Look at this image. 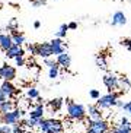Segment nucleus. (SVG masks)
<instances>
[{
	"instance_id": "1",
	"label": "nucleus",
	"mask_w": 131,
	"mask_h": 133,
	"mask_svg": "<svg viewBox=\"0 0 131 133\" xmlns=\"http://www.w3.org/2000/svg\"><path fill=\"white\" fill-rule=\"evenodd\" d=\"M38 129L42 133H63L64 124L57 118H39L38 120Z\"/></svg>"
},
{
	"instance_id": "2",
	"label": "nucleus",
	"mask_w": 131,
	"mask_h": 133,
	"mask_svg": "<svg viewBox=\"0 0 131 133\" xmlns=\"http://www.w3.org/2000/svg\"><path fill=\"white\" fill-rule=\"evenodd\" d=\"M67 116L73 120H83L86 117V108L82 104H77V102H71L69 101V105H67Z\"/></svg>"
},
{
	"instance_id": "3",
	"label": "nucleus",
	"mask_w": 131,
	"mask_h": 133,
	"mask_svg": "<svg viewBox=\"0 0 131 133\" xmlns=\"http://www.w3.org/2000/svg\"><path fill=\"white\" fill-rule=\"evenodd\" d=\"M23 114H25V113H23L22 110L13 108L12 111H9V113L2 114L0 120H2V123H3V124H10V126H13V124H18V123L22 120Z\"/></svg>"
},
{
	"instance_id": "4",
	"label": "nucleus",
	"mask_w": 131,
	"mask_h": 133,
	"mask_svg": "<svg viewBox=\"0 0 131 133\" xmlns=\"http://www.w3.org/2000/svg\"><path fill=\"white\" fill-rule=\"evenodd\" d=\"M118 97H120V94H115V92H109V94H106V95H102V97L98 98L96 105L99 107L100 110L102 108H112V107L117 105Z\"/></svg>"
},
{
	"instance_id": "5",
	"label": "nucleus",
	"mask_w": 131,
	"mask_h": 133,
	"mask_svg": "<svg viewBox=\"0 0 131 133\" xmlns=\"http://www.w3.org/2000/svg\"><path fill=\"white\" fill-rule=\"evenodd\" d=\"M108 130H109L108 121L100 118V120H89L86 133H108Z\"/></svg>"
},
{
	"instance_id": "6",
	"label": "nucleus",
	"mask_w": 131,
	"mask_h": 133,
	"mask_svg": "<svg viewBox=\"0 0 131 133\" xmlns=\"http://www.w3.org/2000/svg\"><path fill=\"white\" fill-rule=\"evenodd\" d=\"M104 85L106 86V89L109 92H114L115 89L120 88V78H117V75L108 73L104 76Z\"/></svg>"
},
{
	"instance_id": "7",
	"label": "nucleus",
	"mask_w": 131,
	"mask_h": 133,
	"mask_svg": "<svg viewBox=\"0 0 131 133\" xmlns=\"http://www.w3.org/2000/svg\"><path fill=\"white\" fill-rule=\"evenodd\" d=\"M16 78V69L8 63H4L3 66L0 67V79L3 81H13Z\"/></svg>"
},
{
	"instance_id": "8",
	"label": "nucleus",
	"mask_w": 131,
	"mask_h": 133,
	"mask_svg": "<svg viewBox=\"0 0 131 133\" xmlns=\"http://www.w3.org/2000/svg\"><path fill=\"white\" fill-rule=\"evenodd\" d=\"M0 89H2V92H3V95L6 98H13L19 92L16 89V86L12 83V81H3V83L0 85Z\"/></svg>"
},
{
	"instance_id": "9",
	"label": "nucleus",
	"mask_w": 131,
	"mask_h": 133,
	"mask_svg": "<svg viewBox=\"0 0 131 133\" xmlns=\"http://www.w3.org/2000/svg\"><path fill=\"white\" fill-rule=\"evenodd\" d=\"M112 133H131V123L128 121L127 117H122L114 127Z\"/></svg>"
},
{
	"instance_id": "10",
	"label": "nucleus",
	"mask_w": 131,
	"mask_h": 133,
	"mask_svg": "<svg viewBox=\"0 0 131 133\" xmlns=\"http://www.w3.org/2000/svg\"><path fill=\"white\" fill-rule=\"evenodd\" d=\"M37 56L47 59V57H51L53 56V50H51L50 43H39L37 45Z\"/></svg>"
},
{
	"instance_id": "11",
	"label": "nucleus",
	"mask_w": 131,
	"mask_h": 133,
	"mask_svg": "<svg viewBox=\"0 0 131 133\" xmlns=\"http://www.w3.org/2000/svg\"><path fill=\"white\" fill-rule=\"evenodd\" d=\"M50 45H51V50H53V56H58L61 54L63 51H66V47H64V43H63L61 38H54L50 41Z\"/></svg>"
},
{
	"instance_id": "12",
	"label": "nucleus",
	"mask_w": 131,
	"mask_h": 133,
	"mask_svg": "<svg viewBox=\"0 0 131 133\" xmlns=\"http://www.w3.org/2000/svg\"><path fill=\"white\" fill-rule=\"evenodd\" d=\"M4 53H6V56H8L9 59H15V57H18V56L25 54L23 48L20 47V45H18V44H12V47H9Z\"/></svg>"
},
{
	"instance_id": "13",
	"label": "nucleus",
	"mask_w": 131,
	"mask_h": 133,
	"mask_svg": "<svg viewBox=\"0 0 131 133\" xmlns=\"http://www.w3.org/2000/svg\"><path fill=\"white\" fill-rule=\"evenodd\" d=\"M57 63L60 67H64V69H69L70 64H71V57L67 51H63L61 54L57 56Z\"/></svg>"
},
{
	"instance_id": "14",
	"label": "nucleus",
	"mask_w": 131,
	"mask_h": 133,
	"mask_svg": "<svg viewBox=\"0 0 131 133\" xmlns=\"http://www.w3.org/2000/svg\"><path fill=\"white\" fill-rule=\"evenodd\" d=\"M127 24V18L122 12H115L112 15V19H111V25L112 26H117V25H125Z\"/></svg>"
},
{
	"instance_id": "15",
	"label": "nucleus",
	"mask_w": 131,
	"mask_h": 133,
	"mask_svg": "<svg viewBox=\"0 0 131 133\" xmlns=\"http://www.w3.org/2000/svg\"><path fill=\"white\" fill-rule=\"evenodd\" d=\"M88 114H89V120H100L102 118V111L98 105H89Z\"/></svg>"
},
{
	"instance_id": "16",
	"label": "nucleus",
	"mask_w": 131,
	"mask_h": 133,
	"mask_svg": "<svg viewBox=\"0 0 131 133\" xmlns=\"http://www.w3.org/2000/svg\"><path fill=\"white\" fill-rule=\"evenodd\" d=\"M13 44V39H12V35L9 34H0V48L3 51H6L9 47H12Z\"/></svg>"
},
{
	"instance_id": "17",
	"label": "nucleus",
	"mask_w": 131,
	"mask_h": 133,
	"mask_svg": "<svg viewBox=\"0 0 131 133\" xmlns=\"http://www.w3.org/2000/svg\"><path fill=\"white\" fill-rule=\"evenodd\" d=\"M29 117L35 118V120L42 118L44 117V105H42V104H37V105L34 107V110L29 113Z\"/></svg>"
},
{
	"instance_id": "18",
	"label": "nucleus",
	"mask_w": 131,
	"mask_h": 133,
	"mask_svg": "<svg viewBox=\"0 0 131 133\" xmlns=\"http://www.w3.org/2000/svg\"><path fill=\"white\" fill-rule=\"evenodd\" d=\"M13 110V101H10V98H6L2 104H0V114L9 113Z\"/></svg>"
},
{
	"instance_id": "19",
	"label": "nucleus",
	"mask_w": 131,
	"mask_h": 133,
	"mask_svg": "<svg viewBox=\"0 0 131 133\" xmlns=\"http://www.w3.org/2000/svg\"><path fill=\"white\" fill-rule=\"evenodd\" d=\"M12 39H13V44H18V45H22L25 43V35L22 32H19L18 29L16 31H12Z\"/></svg>"
},
{
	"instance_id": "20",
	"label": "nucleus",
	"mask_w": 131,
	"mask_h": 133,
	"mask_svg": "<svg viewBox=\"0 0 131 133\" xmlns=\"http://www.w3.org/2000/svg\"><path fill=\"white\" fill-rule=\"evenodd\" d=\"M48 105H50V108L53 110V111H58V110H61V107H63V99L61 98H54V99H51V101L48 102Z\"/></svg>"
},
{
	"instance_id": "21",
	"label": "nucleus",
	"mask_w": 131,
	"mask_h": 133,
	"mask_svg": "<svg viewBox=\"0 0 131 133\" xmlns=\"http://www.w3.org/2000/svg\"><path fill=\"white\" fill-rule=\"evenodd\" d=\"M19 123L23 126V127H29V129H32V127H35V126L38 124V120H35V118H32V117H28L26 120H20Z\"/></svg>"
},
{
	"instance_id": "22",
	"label": "nucleus",
	"mask_w": 131,
	"mask_h": 133,
	"mask_svg": "<svg viewBox=\"0 0 131 133\" xmlns=\"http://www.w3.org/2000/svg\"><path fill=\"white\" fill-rule=\"evenodd\" d=\"M50 70H48V76H50V79H55L58 76V69H60V66H58V63L55 62L53 66L48 67Z\"/></svg>"
},
{
	"instance_id": "23",
	"label": "nucleus",
	"mask_w": 131,
	"mask_h": 133,
	"mask_svg": "<svg viewBox=\"0 0 131 133\" xmlns=\"http://www.w3.org/2000/svg\"><path fill=\"white\" fill-rule=\"evenodd\" d=\"M96 64L99 69H106L108 67V64H106V60H105L104 56H98L96 57Z\"/></svg>"
},
{
	"instance_id": "24",
	"label": "nucleus",
	"mask_w": 131,
	"mask_h": 133,
	"mask_svg": "<svg viewBox=\"0 0 131 133\" xmlns=\"http://www.w3.org/2000/svg\"><path fill=\"white\" fill-rule=\"evenodd\" d=\"M67 31H69V26L66 24H63L61 26H60V29L57 31V37L58 38H64V37L67 35Z\"/></svg>"
},
{
	"instance_id": "25",
	"label": "nucleus",
	"mask_w": 131,
	"mask_h": 133,
	"mask_svg": "<svg viewBox=\"0 0 131 133\" xmlns=\"http://www.w3.org/2000/svg\"><path fill=\"white\" fill-rule=\"evenodd\" d=\"M26 95H28V98H29V99H37V98L39 97V92H38V89H37V88H29V89H28V92H26Z\"/></svg>"
},
{
	"instance_id": "26",
	"label": "nucleus",
	"mask_w": 131,
	"mask_h": 133,
	"mask_svg": "<svg viewBox=\"0 0 131 133\" xmlns=\"http://www.w3.org/2000/svg\"><path fill=\"white\" fill-rule=\"evenodd\" d=\"M120 88H131V82L128 81V78L125 76L120 78Z\"/></svg>"
},
{
	"instance_id": "27",
	"label": "nucleus",
	"mask_w": 131,
	"mask_h": 133,
	"mask_svg": "<svg viewBox=\"0 0 131 133\" xmlns=\"http://www.w3.org/2000/svg\"><path fill=\"white\" fill-rule=\"evenodd\" d=\"M23 132H25V129H23V126L20 123L12 126V133H23Z\"/></svg>"
},
{
	"instance_id": "28",
	"label": "nucleus",
	"mask_w": 131,
	"mask_h": 133,
	"mask_svg": "<svg viewBox=\"0 0 131 133\" xmlns=\"http://www.w3.org/2000/svg\"><path fill=\"white\" fill-rule=\"evenodd\" d=\"M121 44H122L128 51H131V38H124L122 41H121Z\"/></svg>"
},
{
	"instance_id": "29",
	"label": "nucleus",
	"mask_w": 131,
	"mask_h": 133,
	"mask_svg": "<svg viewBox=\"0 0 131 133\" xmlns=\"http://www.w3.org/2000/svg\"><path fill=\"white\" fill-rule=\"evenodd\" d=\"M15 62H16V66H25V59H23V56L15 57Z\"/></svg>"
},
{
	"instance_id": "30",
	"label": "nucleus",
	"mask_w": 131,
	"mask_h": 133,
	"mask_svg": "<svg viewBox=\"0 0 131 133\" xmlns=\"http://www.w3.org/2000/svg\"><path fill=\"white\" fill-rule=\"evenodd\" d=\"M89 95H90V98H93V99H98V98L100 97V92L98 89H92L89 92Z\"/></svg>"
},
{
	"instance_id": "31",
	"label": "nucleus",
	"mask_w": 131,
	"mask_h": 133,
	"mask_svg": "<svg viewBox=\"0 0 131 133\" xmlns=\"http://www.w3.org/2000/svg\"><path fill=\"white\" fill-rule=\"evenodd\" d=\"M122 110H124V111H125L127 114H130V116H131V101L125 102V104L122 105Z\"/></svg>"
},
{
	"instance_id": "32",
	"label": "nucleus",
	"mask_w": 131,
	"mask_h": 133,
	"mask_svg": "<svg viewBox=\"0 0 131 133\" xmlns=\"http://www.w3.org/2000/svg\"><path fill=\"white\" fill-rule=\"evenodd\" d=\"M2 133H12L10 124H2Z\"/></svg>"
},
{
	"instance_id": "33",
	"label": "nucleus",
	"mask_w": 131,
	"mask_h": 133,
	"mask_svg": "<svg viewBox=\"0 0 131 133\" xmlns=\"http://www.w3.org/2000/svg\"><path fill=\"white\" fill-rule=\"evenodd\" d=\"M28 51H29L31 54H37V45H34V44H29V45H28Z\"/></svg>"
},
{
	"instance_id": "34",
	"label": "nucleus",
	"mask_w": 131,
	"mask_h": 133,
	"mask_svg": "<svg viewBox=\"0 0 131 133\" xmlns=\"http://www.w3.org/2000/svg\"><path fill=\"white\" fill-rule=\"evenodd\" d=\"M41 4H45V0H34V6H41Z\"/></svg>"
},
{
	"instance_id": "35",
	"label": "nucleus",
	"mask_w": 131,
	"mask_h": 133,
	"mask_svg": "<svg viewBox=\"0 0 131 133\" xmlns=\"http://www.w3.org/2000/svg\"><path fill=\"white\" fill-rule=\"evenodd\" d=\"M16 26H18V25H16V21H13V22L9 25V29H10V31H16Z\"/></svg>"
},
{
	"instance_id": "36",
	"label": "nucleus",
	"mask_w": 131,
	"mask_h": 133,
	"mask_svg": "<svg viewBox=\"0 0 131 133\" xmlns=\"http://www.w3.org/2000/svg\"><path fill=\"white\" fill-rule=\"evenodd\" d=\"M67 26H69V29H76V28H77V24H76V22H70Z\"/></svg>"
},
{
	"instance_id": "37",
	"label": "nucleus",
	"mask_w": 131,
	"mask_h": 133,
	"mask_svg": "<svg viewBox=\"0 0 131 133\" xmlns=\"http://www.w3.org/2000/svg\"><path fill=\"white\" fill-rule=\"evenodd\" d=\"M4 99H6V97L3 95V92H2V89H0V104H2V102H3Z\"/></svg>"
},
{
	"instance_id": "38",
	"label": "nucleus",
	"mask_w": 131,
	"mask_h": 133,
	"mask_svg": "<svg viewBox=\"0 0 131 133\" xmlns=\"http://www.w3.org/2000/svg\"><path fill=\"white\" fill-rule=\"evenodd\" d=\"M34 26L37 28V29H38V28L41 26V22H39V21H37V22H35V24H34Z\"/></svg>"
},
{
	"instance_id": "39",
	"label": "nucleus",
	"mask_w": 131,
	"mask_h": 133,
	"mask_svg": "<svg viewBox=\"0 0 131 133\" xmlns=\"http://www.w3.org/2000/svg\"><path fill=\"white\" fill-rule=\"evenodd\" d=\"M37 102H38V104H42V98L38 97V98H37Z\"/></svg>"
},
{
	"instance_id": "40",
	"label": "nucleus",
	"mask_w": 131,
	"mask_h": 133,
	"mask_svg": "<svg viewBox=\"0 0 131 133\" xmlns=\"http://www.w3.org/2000/svg\"><path fill=\"white\" fill-rule=\"evenodd\" d=\"M23 133H35V132H31V130H25Z\"/></svg>"
},
{
	"instance_id": "41",
	"label": "nucleus",
	"mask_w": 131,
	"mask_h": 133,
	"mask_svg": "<svg viewBox=\"0 0 131 133\" xmlns=\"http://www.w3.org/2000/svg\"><path fill=\"white\" fill-rule=\"evenodd\" d=\"M0 133H2V124H0Z\"/></svg>"
}]
</instances>
